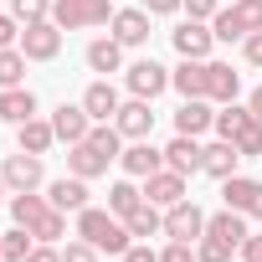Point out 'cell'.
<instances>
[{
    "label": "cell",
    "instance_id": "cell-1",
    "mask_svg": "<svg viewBox=\"0 0 262 262\" xmlns=\"http://www.w3.org/2000/svg\"><path fill=\"white\" fill-rule=\"evenodd\" d=\"M77 236L82 242H93L98 252H113V257H123L128 247V226H123V216H113V211H98V206H82L77 211Z\"/></svg>",
    "mask_w": 262,
    "mask_h": 262
},
{
    "label": "cell",
    "instance_id": "cell-2",
    "mask_svg": "<svg viewBox=\"0 0 262 262\" xmlns=\"http://www.w3.org/2000/svg\"><path fill=\"white\" fill-rule=\"evenodd\" d=\"M211 31H216V41H247L252 31H262V0H236V6L216 11Z\"/></svg>",
    "mask_w": 262,
    "mask_h": 262
},
{
    "label": "cell",
    "instance_id": "cell-3",
    "mask_svg": "<svg viewBox=\"0 0 262 262\" xmlns=\"http://www.w3.org/2000/svg\"><path fill=\"white\" fill-rule=\"evenodd\" d=\"M52 21H57L62 31H88V26L113 21V6H108V0H57V6H52Z\"/></svg>",
    "mask_w": 262,
    "mask_h": 262
},
{
    "label": "cell",
    "instance_id": "cell-4",
    "mask_svg": "<svg viewBox=\"0 0 262 262\" xmlns=\"http://www.w3.org/2000/svg\"><path fill=\"white\" fill-rule=\"evenodd\" d=\"M21 52L31 57V62H52L57 52H62V26L47 16V21H26V31H21Z\"/></svg>",
    "mask_w": 262,
    "mask_h": 262
},
{
    "label": "cell",
    "instance_id": "cell-5",
    "mask_svg": "<svg viewBox=\"0 0 262 262\" xmlns=\"http://www.w3.org/2000/svg\"><path fill=\"white\" fill-rule=\"evenodd\" d=\"M165 236H170V242H195V236H206V211H201L195 201H175V206L165 211Z\"/></svg>",
    "mask_w": 262,
    "mask_h": 262
},
{
    "label": "cell",
    "instance_id": "cell-6",
    "mask_svg": "<svg viewBox=\"0 0 262 262\" xmlns=\"http://www.w3.org/2000/svg\"><path fill=\"white\" fill-rule=\"evenodd\" d=\"M221 201L242 216H262V180H247V175H226L221 180Z\"/></svg>",
    "mask_w": 262,
    "mask_h": 262
},
{
    "label": "cell",
    "instance_id": "cell-7",
    "mask_svg": "<svg viewBox=\"0 0 262 262\" xmlns=\"http://www.w3.org/2000/svg\"><path fill=\"white\" fill-rule=\"evenodd\" d=\"M123 82H128V93H134V98H160V93L170 88V72H165L155 57H144V62H134V67L123 72Z\"/></svg>",
    "mask_w": 262,
    "mask_h": 262
},
{
    "label": "cell",
    "instance_id": "cell-8",
    "mask_svg": "<svg viewBox=\"0 0 262 262\" xmlns=\"http://www.w3.org/2000/svg\"><path fill=\"white\" fill-rule=\"evenodd\" d=\"M0 180H6L16 195H21V190H36V185H41V155H26V149L11 155L6 165H0Z\"/></svg>",
    "mask_w": 262,
    "mask_h": 262
},
{
    "label": "cell",
    "instance_id": "cell-9",
    "mask_svg": "<svg viewBox=\"0 0 262 262\" xmlns=\"http://www.w3.org/2000/svg\"><path fill=\"white\" fill-rule=\"evenodd\" d=\"M211 41H216V31H211L206 21H180V26H175V52H180V57L206 62V57H211Z\"/></svg>",
    "mask_w": 262,
    "mask_h": 262
},
{
    "label": "cell",
    "instance_id": "cell-10",
    "mask_svg": "<svg viewBox=\"0 0 262 262\" xmlns=\"http://www.w3.org/2000/svg\"><path fill=\"white\" fill-rule=\"evenodd\" d=\"M118 165H123V175H134V180H149L155 170H165V149H155V144H128L123 155H118Z\"/></svg>",
    "mask_w": 262,
    "mask_h": 262
},
{
    "label": "cell",
    "instance_id": "cell-11",
    "mask_svg": "<svg viewBox=\"0 0 262 262\" xmlns=\"http://www.w3.org/2000/svg\"><path fill=\"white\" fill-rule=\"evenodd\" d=\"M113 123H118V134H123V139H149V128H155L149 98H134V103H123V108L113 113Z\"/></svg>",
    "mask_w": 262,
    "mask_h": 262
},
{
    "label": "cell",
    "instance_id": "cell-12",
    "mask_svg": "<svg viewBox=\"0 0 262 262\" xmlns=\"http://www.w3.org/2000/svg\"><path fill=\"white\" fill-rule=\"evenodd\" d=\"M144 201H155V206H175V201H185V175H175L170 165L165 170H155L149 180H144Z\"/></svg>",
    "mask_w": 262,
    "mask_h": 262
},
{
    "label": "cell",
    "instance_id": "cell-13",
    "mask_svg": "<svg viewBox=\"0 0 262 262\" xmlns=\"http://www.w3.org/2000/svg\"><path fill=\"white\" fill-rule=\"evenodd\" d=\"M52 128H57V139L82 144V139H88V128H93V118H88V108H82V103H62V108L52 113Z\"/></svg>",
    "mask_w": 262,
    "mask_h": 262
},
{
    "label": "cell",
    "instance_id": "cell-14",
    "mask_svg": "<svg viewBox=\"0 0 262 262\" xmlns=\"http://www.w3.org/2000/svg\"><path fill=\"white\" fill-rule=\"evenodd\" d=\"M201 160H206V149H201L190 134H175V139L165 144V165H170L175 175H195V170H201Z\"/></svg>",
    "mask_w": 262,
    "mask_h": 262
},
{
    "label": "cell",
    "instance_id": "cell-15",
    "mask_svg": "<svg viewBox=\"0 0 262 262\" xmlns=\"http://www.w3.org/2000/svg\"><path fill=\"white\" fill-rule=\"evenodd\" d=\"M82 108H88V118L93 123H108L123 103H118V93H113V82L103 77V82H88V93H82Z\"/></svg>",
    "mask_w": 262,
    "mask_h": 262
},
{
    "label": "cell",
    "instance_id": "cell-16",
    "mask_svg": "<svg viewBox=\"0 0 262 262\" xmlns=\"http://www.w3.org/2000/svg\"><path fill=\"white\" fill-rule=\"evenodd\" d=\"M113 41L144 47L149 41V11H113Z\"/></svg>",
    "mask_w": 262,
    "mask_h": 262
},
{
    "label": "cell",
    "instance_id": "cell-17",
    "mask_svg": "<svg viewBox=\"0 0 262 262\" xmlns=\"http://www.w3.org/2000/svg\"><path fill=\"white\" fill-rule=\"evenodd\" d=\"M67 170H72V175H82V180H98V175L108 170V155H103L93 139H82V144H72V155H67Z\"/></svg>",
    "mask_w": 262,
    "mask_h": 262
},
{
    "label": "cell",
    "instance_id": "cell-18",
    "mask_svg": "<svg viewBox=\"0 0 262 262\" xmlns=\"http://www.w3.org/2000/svg\"><path fill=\"white\" fill-rule=\"evenodd\" d=\"M47 201H52L57 211H82V206H88V180H82V175H62V180H52Z\"/></svg>",
    "mask_w": 262,
    "mask_h": 262
},
{
    "label": "cell",
    "instance_id": "cell-19",
    "mask_svg": "<svg viewBox=\"0 0 262 262\" xmlns=\"http://www.w3.org/2000/svg\"><path fill=\"white\" fill-rule=\"evenodd\" d=\"M211 123H216V113L206 108V98H185V108L175 113V134H190V139H201Z\"/></svg>",
    "mask_w": 262,
    "mask_h": 262
},
{
    "label": "cell",
    "instance_id": "cell-20",
    "mask_svg": "<svg viewBox=\"0 0 262 262\" xmlns=\"http://www.w3.org/2000/svg\"><path fill=\"white\" fill-rule=\"evenodd\" d=\"M0 118H6V123H26V118H36V93L31 88H6V93H0Z\"/></svg>",
    "mask_w": 262,
    "mask_h": 262
},
{
    "label": "cell",
    "instance_id": "cell-21",
    "mask_svg": "<svg viewBox=\"0 0 262 262\" xmlns=\"http://www.w3.org/2000/svg\"><path fill=\"white\" fill-rule=\"evenodd\" d=\"M170 82H175V93H180V98H206V62L185 57V62L170 72Z\"/></svg>",
    "mask_w": 262,
    "mask_h": 262
},
{
    "label": "cell",
    "instance_id": "cell-22",
    "mask_svg": "<svg viewBox=\"0 0 262 262\" xmlns=\"http://www.w3.org/2000/svg\"><path fill=\"white\" fill-rule=\"evenodd\" d=\"M236 72L226 67V62H206V98H216V103H236Z\"/></svg>",
    "mask_w": 262,
    "mask_h": 262
},
{
    "label": "cell",
    "instance_id": "cell-23",
    "mask_svg": "<svg viewBox=\"0 0 262 262\" xmlns=\"http://www.w3.org/2000/svg\"><path fill=\"white\" fill-rule=\"evenodd\" d=\"M236 160H242V155H236V144H231V139H216V144L206 149L201 170H206V175H216V180H226V175H236Z\"/></svg>",
    "mask_w": 262,
    "mask_h": 262
},
{
    "label": "cell",
    "instance_id": "cell-24",
    "mask_svg": "<svg viewBox=\"0 0 262 262\" xmlns=\"http://www.w3.org/2000/svg\"><path fill=\"white\" fill-rule=\"evenodd\" d=\"M206 231L211 236H221V242H231V247H242L247 242V221H242V211H216V216H206Z\"/></svg>",
    "mask_w": 262,
    "mask_h": 262
},
{
    "label": "cell",
    "instance_id": "cell-25",
    "mask_svg": "<svg viewBox=\"0 0 262 262\" xmlns=\"http://www.w3.org/2000/svg\"><path fill=\"white\" fill-rule=\"evenodd\" d=\"M88 67H93V72H118V67H123V41L98 36V41L88 47Z\"/></svg>",
    "mask_w": 262,
    "mask_h": 262
},
{
    "label": "cell",
    "instance_id": "cell-26",
    "mask_svg": "<svg viewBox=\"0 0 262 262\" xmlns=\"http://www.w3.org/2000/svg\"><path fill=\"white\" fill-rule=\"evenodd\" d=\"M47 211H52V201H41L36 190H21V195H11V216H16V226H26V231H31V226H36Z\"/></svg>",
    "mask_w": 262,
    "mask_h": 262
},
{
    "label": "cell",
    "instance_id": "cell-27",
    "mask_svg": "<svg viewBox=\"0 0 262 262\" xmlns=\"http://www.w3.org/2000/svg\"><path fill=\"white\" fill-rule=\"evenodd\" d=\"M123 226H128V236H160V231H165V216H160L155 201H144L139 211H128V216H123Z\"/></svg>",
    "mask_w": 262,
    "mask_h": 262
},
{
    "label": "cell",
    "instance_id": "cell-28",
    "mask_svg": "<svg viewBox=\"0 0 262 262\" xmlns=\"http://www.w3.org/2000/svg\"><path fill=\"white\" fill-rule=\"evenodd\" d=\"M52 139H57L52 123H41V118H26V123H21V149H26V155H47Z\"/></svg>",
    "mask_w": 262,
    "mask_h": 262
},
{
    "label": "cell",
    "instance_id": "cell-29",
    "mask_svg": "<svg viewBox=\"0 0 262 262\" xmlns=\"http://www.w3.org/2000/svg\"><path fill=\"white\" fill-rule=\"evenodd\" d=\"M36 252V236L26 231V226H16V231H0V257L6 262H26Z\"/></svg>",
    "mask_w": 262,
    "mask_h": 262
},
{
    "label": "cell",
    "instance_id": "cell-30",
    "mask_svg": "<svg viewBox=\"0 0 262 262\" xmlns=\"http://www.w3.org/2000/svg\"><path fill=\"white\" fill-rule=\"evenodd\" d=\"M144 206V190L134 185V180H118L113 190H108V211L113 216H128V211H139Z\"/></svg>",
    "mask_w": 262,
    "mask_h": 262
},
{
    "label": "cell",
    "instance_id": "cell-31",
    "mask_svg": "<svg viewBox=\"0 0 262 262\" xmlns=\"http://www.w3.org/2000/svg\"><path fill=\"white\" fill-rule=\"evenodd\" d=\"M247 123H252V108H236V103H221V113H216V123H211V128H216L221 139H236L242 128H247Z\"/></svg>",
    "mask_w": 262,
    "mask_h": 262
},
{
    "label": "cell",
    "instance_id": "cell-32",
    "mask_svg": "<svg viewBox=\"0 0 262 262\" xmlns=\"http://www.w3.org/2000/svg\"><path fill=\"white\" fill-rule=\"evenodd\" d=\"M26 52H16V47H0V88H21V77H26Z\"/></svg>",
    "mask_w": 262,
    "mask_h": 262
},
{
    "label": "cell",
    "instance_id": "cell-33",
    "mask_svg": "<svg viewBox=\"0 0 262 262\" xmlns=\"http://www.w3.org/2000/svg\"><path fill=\"white\" fill-rule=\"evenodd\" d=\"M88 139H93L108 160H118V155H123V149H118V139H123V134H118V123H93V128H88Z\"/></svg>",
    "mask_w": 262,
    "mask_h": 262
},
{
    "label": "cell",
    "instance_id": "cell-34",
    "mask_svg": "<svg viewBox=\"0 0 262 262\" xmlns=\"http://www.w3.org/2000/svg\"><path fill=\"white\" fill-rule=\"evenodd\" d=\"M231 144H236V155H242V160H257V155H262V118H252Z\"/></svg>",
    "mask_w": 262,
    "mask_h": 262
},
{
    "label": "cell",
    "instance_id": "cell-35",
    "mask_svg": "<svg viewBox=\"0 0 262 262\" xmlns=\"http://www.w3.org/2000/svg\"><path fill=\"white\" fill-rule=\"evenodd\" d=\"M62 231H67V211H57V206H52V211L31 226V236H36V242H57Z\"/></svg>",
    "mask_w": 262,
    "mask_h": 262
},
{
    "label": "cell",
    "instance_id": "cell-36",
    "mask_svg": "<svg viewBox=\"0 0 262 262\" xmlns=\"http://www.w3.org/2000/svg\"><path fill=\"white\" fill-rule=\"evenodd\" d=\"M195 257H201V262H231V242H221V236L206 231V236L195 242Z\"/></svg>",
    "mask_w": 262,
    "mask_h": 262
},
{
    "label": "cell",
    "instance_id": "cell-37",
    "mask_svg": "<svg viewBox=\"0 0 262 262\" xmlns=\"http://www.w3.org/2000/svg\"><path fill=\"white\" fill-rule=\"evenodd\" d=\"M57 0H16V21H47Z\"/></svg>",
    "mask_w": 262,
    "mask_h": 262
},
{
    "label": "cell",
    "instance_id": "cell-38",
    "mask_svg": "<svg viewBox=\"0 0 262 262\" xmlns=\"http://www.w3.org/2000/svg\"><path fill=\"white\" fill-rule=\"evenodd\" d=\"M160 262H201V257L190 252V242H170V247L160 252Z\"/></svg>",
    "mask_w": 262,
    "mask_h": 262
},
{
    "label": "cell",
    "instance_id": "cell-39",
    "mask_svg": "<svg viewBox=\"0 0 262 262\" xmlns=\"http://www.w3.org/2000/svg\"><path fill=\"white\" fill-rule=\"evenodd\" d=\"M62 262H98V247H93V242H72V247L62 252Z\"/></svg>",
    "mask_w": 262,
    "mask_h": 262
},
{
    "label": "cell",
    "instance_id": "cell-40",
    "mask_svg": "<svg viewBox=\"0 0 262 262\" xmlns=\"http://www.w3.org/2000/svg\"><path fill=\"white\" fill-rule=\"evenodd\" d=\"M185 11H190V21H211L221 6H216V0H185Z\"/></svg>",
    "mask_w": 262,
    "mask_h": 262
},
{
    "label": "cell",
    "instance_id": "cell-41",
    "mask_svg": "<svg viewBox=\"0 0 262 262\" xmlns=\"http://www.w3.org/2000/svg\"><path fill=\"white\" fill-rule=\"evenodd\" d=\"M180 6H185V0H144V11H149V16H175Z\"/></svg>",
    "mask_w": 262,
    "mask_h": 262
},
{
    "label": "cell",
    "instance_id": "cell-42",
    "mask_svg": "<svg viewBox=\"0 0 262 262\" xmlns=\"http://www.w3.org/2000/svg\"><path fill=\"white\" fill-rule=\"evenodd\" d=\"M242 262H262V236L247 231V242H242Z\"/></svg>",
    "mask_w": 262,
    "mask_h": 262
},
{
    "label": "cell",
    "instance_id": "cell-43",
    "mask_svg": "<svg viewBox=\"0 0 262 262\" xmlns=\"http://www.w3.org/2000/svg\"><path fill=\"white\" fill-rule=\"evenodd\" d=\"M242 52H247V62H252V67H262V31H252Z\"/></svg>",
    "mask_w": 262,
    "mask_h": 262
},
{
    "label": "cell",
    "instance_id": "cell-44",
    "mask_svg": "<svg viewBox=\"0 0 262 262\" xmlns=\"http://www.w3.org/2000/svg\"><path fill=\"white\" fill-rule=\"evenodd\" d=\"M26 262H62V252H57V247H52V242H41V247H36V252H31V257H26Z\"/></svg>",
    "mask_w": 262,
    "mask_h": 262
},
{
    "label": "cell",
    "instance_id": "cell-45",
    "mask_svg": "<svg viewBox=\"0 0 262 262\" xmlns=\"http://www.w3.org/2000/svg\"><path fill=\"white\" fill-rule=\"evenodd\" d=\"M16 36H21V26H16V21H11V16H0V47H11V41H16Z\"/></svg>",
    "mask_w": 262,
    "mask_h": 262
},
{
    "label": "cell",
    "instance_id": "cell-46",
    "mask_svg": "<svg viewBox=\"0 0 262 262\" xmlns=\"http://www.w3.org/2000/svg\"><path fill=\"white\" fill-rule=\"evenodd\" d=\"M123 262H160V252H149V247H128Z\"/></svg>",
    "mask_w": 262,
    "mask_h": 262
},
{
    "label": "cell",
    "instance_id": "cell-47",
    "mask_svg": "<svg viewBox=\"0 0 262 262\" xmlns=\"http://www.w3.org/2000/svg\"><path fill=\"white\" fill-rule=\"evenodd\" d=\"M247 108H252V118H262V88H252V98H247Z\"/></svg>",
    "mask_w": 262,
    "mask_h": 262
},
{
    "label": "cell",
    "instance_id": "cell-48",
    "mask_svg": "<svg viewBox=\"0 0 262 262\" xmlns=\"http://www.w3.org/2000/svg\"><path fill=\"white\" fill-rule=\"evenodd\" d=\"M0 190H6V180H0ZM0 201H6V195H0Z\"/></svg>",
    "mask_w": 262,
    "mask_h": 262
},
{
    "label": "cell",
    "instance_id": "cell-49",
    "mask_svg": "<svg viewBox=\"0 0 262 262\" xmlns=\"http://www.w3.org/2000/svg\"><path fill=\"white\" fill-rule=\"evenodd\" d=\"M0 262H6V257H0Z\"/></svg>",
    "mask_w": 262,
    "mask_h": 262
}]
</instances>
